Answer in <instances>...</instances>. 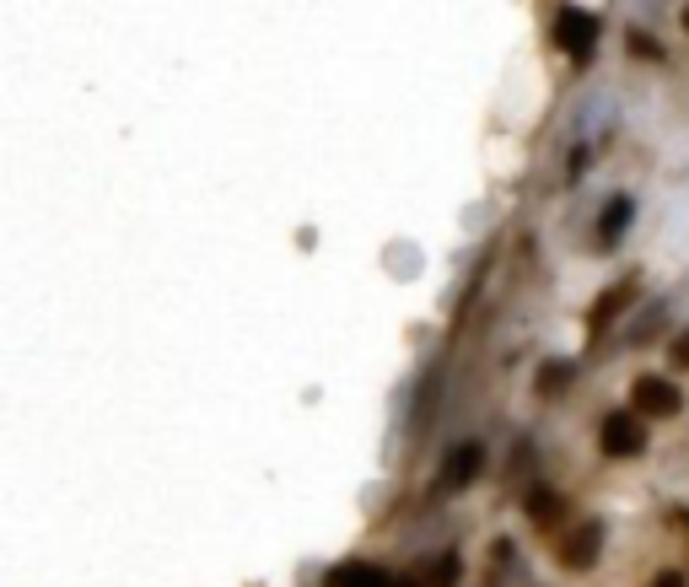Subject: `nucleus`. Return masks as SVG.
I'll return each mask as SVG.
<instances>
[{
    "label": "nucleus",
    "instance_id": "39448f33",
    "mask_svg": "<svg viewBox=\"0 0 689 587\" xmlns=\"http://www.w3.org/2000/svg\"><path fill=\"white\" fill-rule=\"evenodd\" d=\"M480 463H486V448H480V442L452 448V459H447V469H442V491H447V496H452V491H463V485L480 474Z\"/></svg>",
    "mask_w": 689,
    "mask_h": 587
},
{
    "label": "nucleus",
    "instance_id": "9d476101",
    "mask_svg": "<svg viewBox=\"0 0 689 587\" xmlns=\"http://www.w3.org/2000/svg\"><path fill=\"white\" fill-rule=\"evenodd\" d=\"M528 512H533V517L544 523V517H555V512H561V502H555L550 491H533V496H528Z\"/></svg>",
    "mask_w": 689,
    "mask_h": 587
},
{
    "label": "nucleus",
    "instance_id": "ddd939ff",
    "mask_svg": "<svg viewBox=\"0 0 689 587\" xmlns=\"http://www.w3.org/2000/svg\"><path fill=\"white\" fill-rule=\"evenodd\" d=\"M674 361H679V367H689V335H679V345H674Z\"/></svg>",
    "mask_w": 689,
    "mask_h": 587
},
{
    "label": "nucleus",
    "instance_id": "423d86ee",
    "mask_svg": "<svg viewBox=\"0 0 689 587\" xmlns=\"http://www.w3.org/2000/svg\"><path fill=\"white\" fill-rule=\"evenodd\" d=\"M328 587H388V577L366 560H351V566H334L328 572Z\"/></svg>",
    "mask_w": 689,
    "mask_h": 587
},
{
    "label": "nucleus",
    "instance_id": "f257e3e1",
    "mask_svg": "<svg viewBox=\"0 0 689 587\" xmlns=\"http://www.w3.org/2000/svg\"><path fill=\"white\" fill-rule=\"evenodd\" d=\"M555 43L566 49L571 60H587L593 54V43H598V17L593 11H561V22H555Z\"/></svg>",
    "mask_w": 689,
    "mask_h": 587
},
{
    "label": "nucleus",
    "instance_id": "f8f14e48",
    "mask_svg": "<svg viewBox=\"0 0 689 587\" xmlns=\"http://www.w3.org/2000/svg\"><path fill=\"white\" fill-rule=\"evenodd\" d=\"M437 583H442V587L458 583V555H452V549H447L442 560H437Z\"/></svg>",
    "mask_w": 689,
    "mask_h": 587
},
{
    "label": "nucleus",
    "instance_id": "f03ea898",
    "mask_svg": "<svg viewBox=\"0 0 689 587\" xmlns=\"http://www.w3.org/2000/svg\"><path fill=\"white\" fill-rule=\"evenodd\" d=\"M598 448H604L608 459H636V453L647 448V431H641L636 416H608L604 426H598Z\"/></svg>",
    "mask_w": 689,
    "mask_h": 587
},
{
    "label": "nucleus",
    "instance_id": "7ed1b4c3",
    "mask_svg": "<svg viewBox=\"0 0 689 587\" xmlns=\"http://www.w3.org/2000/svg\"><path fill=\"white\" fill-rule=\"evenodd\" d=\"M630 405H636L641 416H651V420H674L679 416V388H674L668 378H636Z\"/></svg>",
    "mask_w": 689,
    "mask_h": 587
},
{
    "label": "nucleus",
    "instance_id": "2eb2a0df",
    "mask_svg": "<svg viewBox=\"0 0 689 587\" xmlns=\"http://www.w3.org/2000/svg\"><path fill=\"white\" fill-rule=\"evenodd\" d=\"M685 28H689V11H685Z\"/></svg>",
    "mask_w": 689,
    "mask_h": 587
},
{
    "label": "nucleus",
    "instance_id": "dca6fc26",
    "mask_svg": "<svg viewBox=\"0 0 689 587\" xmlns=\"http://www.w3.org/2000/svg\"><path fill=\"white\" fill-rule=\"evenodd\" d=\"M399 587H415V583H399Z\"/></svg>",
    "mask_w": 689,
    "mask_h": 587
},
{
    "label": "nucleus",
    "instance_id": "9b49d317",
    "mask_svg": "<svg viewBox=\"0 0 689 587\" xmlns=\"http://www.w3.org/2000/svg\"><path fill=\"white\" fill-rule=\"evenodd\" d=\"M630 54H636V60H657L662 49H657V39H647V33H630Z\"/></svg>",
    "mask_w": 689,
    "mask_h": 587
},
{
    "label": "nucleus",
    "instance_id": "20e7f679",
    "mask_svg": "<svg viewBox=\"0 0 689 587\" xmlns=\"http://www.w3.org/2000/svg\"><path fill=\"white\" fill-rule=\"evenodd\" d=\"M598 545H604V528L598 523H576L566 539H561V560H566L571 572H587L598 560Z\"/></svg>",
    "mask_w": 689,
    "mask_h": 587
},
{
    "label": "nucleus",
    "instance_id": "4468645a",
    "mask_svg": "<svg viewBox=\"0 0 689 587\" xmlns=\"http://www.w3.org/2000/svg\"><path fill=\"white\" fill-rule=\"evenodd\" d=\"M651 587H685V577H679V572H662V577H657Z\"/></svg>",
    "mask_w": 689,
    "mask_h": 587
},
{
    "label": "nucleus",
    "instance_id": "6e6552de",
    "mask_svg": "<svg viewBox=\"0 0 689 587\" xmlns=\"http://www.w3.org/2000/svg\"><path fill=\"white\" fill-rule=\"evenodd\" d=\"M630 216H636V206L619 195V200H608V210H604V221H598V238L604 243H619L625 238V227H630Z\"/></svg>",
    "mask_w": 689,
    "mask_h": 587
},
{
    "label": "nucleus",
    "instance_id": "1a4fd4ad",
    "mask_svg": "<svg viewBox=\"0 0 689 587\" xmlns=\"http://www.w3.org/2000/svg\"><path fill=\"white\" fill-rule=\"evenodd\" d=\"M566 382H571L566 361H550V367H539V394H544V399H555V388H566Z\"/></svg>",
    "mask_w": 689,
    "mask_h": 587
},
{
    "label": "nucleus",
    "instance_id": "0eeeda50",
    "mask_svg": "<svg viewBox=\"0 0 689 587\" xmlns=\"http://www.w3.org/2000/svg\"><path fill=\"white\" fill-rule=\"evenodd\" d=\"M630 296H636V286H630V281H625V286H614V292H604L598 302H593V313H587V329H604L608 318H619V307H625Z\"/></svg>",
    "mask_w": 689,
    "mask_h": 587
}]
</instances>
